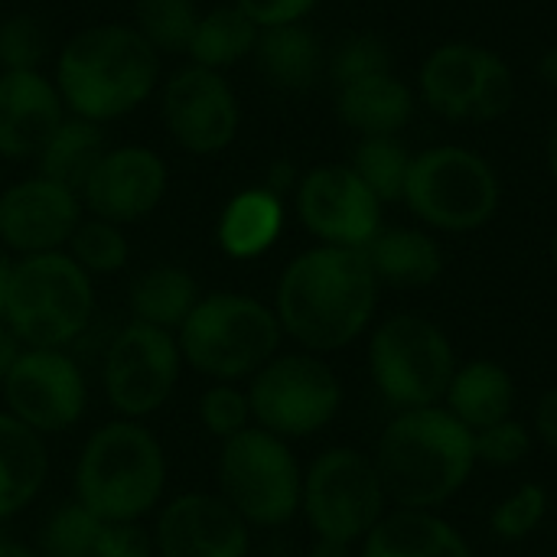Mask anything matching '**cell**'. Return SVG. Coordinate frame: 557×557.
I'll return each mask as SVG.
<instances>
[{
	"mask_svg": "<svg viewBox=\"0 0 557 557\" xmlns=\"http://www.w3.org/2000/svg\"><path fill=\"white\" fill-rule=\"evenodd\" d=\"M310 557H352L349 545H336V542H317Z\"/></svg>",
	"mask_w": 557,
	"mask_h": 557,
	"instance_id": "cell-48",
	"label": "cell"
},
{
	"mask_svg": "<svg viewBox=\"0 0 557 557\" xmlns=\"http://www.w3.org/2000/svg\"><path fill=\"white\" fill-rule=\"evenodd\" d=\"M101 157H104V134L95 121L85 117L62 121L59 131L49 137V144L39 150V170H42L39 176L72 193H82Z\"/></svg>",
	"mask_w": 557,
	"mask_h": 557,
	"instance_id": "cell-28",
	"label": "cell"
},
{
	"mask_svg": "<svg viewBox=\"0 0 557 557\" xmlns=\"http://www.w3.org/2000/svg\"><path fill=\"white\" fill-rule=\"evenodd\" d=\"M535 434L542 437L545 447H552L557 454V385L542 395L535 408Z\"/></svg>",
	"mask_w": 557,
	"mask_h": 557,
	"instance_id": "cell-42",
	"label": "cell"
},
{
	"mask_svg": "<svg viewBox=\"0 0 557 557\" xmlns=\"http://www.w3.org/2000/svg\"><path fill=\"white\" fill-rule=\"evenodd\" d=\"M49 470L46 447L33 428L0 414V519L20 512L42 486Z\"/></svg>",
	"mask_w": 557,
	"mask_h": 557,
	"instance_id": "cell-26",
	"label": "cell"
},
{
	"mask_svg": "<svg viewBox=\"0 0 557 557\" xmlns=\"http://www.w3.org/2000/svg\"><path fill=\"white\" fill-rule=\"evenodd\" d=\"M163 117L170 134L193 153H215L232 144L238 131V104L215 69H183L166 82Z\"/></svg>",
	"mask_w": 557,
	"mask_h": 557,
	"instance_id": "cell-16",
	"label": "cell"
},
{
	"mask_svg": "<svg viewBox=\"0 0 557 557\" xmlns=\"http://www.w3.org/2000/svg\"><path fill=\"white\" fill-rule=\"evenodd\" d=\"M199 304V290L189 271L160 264L144 271L131 287V307L140 323L160 326V330H180L193 307Z\"/></svg>",
	"mask_w": 557,
	"mask_h": 557,
	"instance_id": "cell-29",
	"label": "cell"
},
{
	"mask_svg": "<svg viewBox=\"0 0 557 557\" xmlns=\"http://www.w3.org/2000/svg\"><path fill=\"white\" fill-rule=\"evenodd\" d=\"M180 343L150 323H127L104 352V392L127 421L153 414L180 375Z\"/></svg>",
	"mask_w": 557,
	"mask_h": 557,
	"instance_id": "cell-13",
	"label": "cell"
},
{
	"mask_svg": "<svg viewBox=\"0 0 557 557\" xmlns=\"http://www.w3.org/2000/svg\"><path fill=\"white\" fill-rule=\"evenodd\" d=\"M235 7L248 13L255 26L268 29V26H284V23H300L317 7V0H238Z\"/></svg>",
	"mask_w": 557,
	"mask_h": 557,
	"instance_id": "cell-41",
	"label": "cell"
},
{
	"mask_svg": "<svg viewBox=\"0 0 557 557\" xmlns=\"http://www.w3.org/2000/svg\"><path fill=\"white\" fill-rule=\"evenodd\" d=\"M255 59H258L261 75L284 91H304L323 72L320 39L300 23L261 29L255 42Z\"/></svg>",
	"mask_w": 557,
	"mask_h": 557,
	"instance_id": "cell-25",
	"label": "cell"
},
{
	"mask_svg": "<svg viewBox=\"0 0 557 557\" xmlns=\"http://www.w3.org/2000/svg\"><path fill=\"white\" fill-rule=\"evenodd\" d=\"M362 542V557H473L470 542L431 509L385 512Z\"/></svg>",
	"mask_w": 557,
	"mask_h": 557,
	"instance_id": "cell-21",
	"label": "cell"
},
{
	"mask_svg": "<svg viewBox=\"0 0 557 557\" xmlns=\"http://www.w3.org/2000/svg\"><path fill=\"white\" fill-rule=\"evenodd\" d=\"M379 307V281L359 248L320 245L297 255L277 284L281 330L307 352H339L359 339Z\"/></svg>",
	"mask_w": 557,
	"mask_h": 557,
	"instance_id": "cell-1",
	"label": "cell"
},
{
	"mask_svg": "<svg viewBox=\"0 0 557 557\" xmlns=\"http://www.w3.org/2000/svg\"><path fill=\"white\" fill-rule=\"evenodd\" d=\"M157 552L160 557H248V529L222 496L189 493L163 509Z\"/></svg>",
	"mask_w": 557,
	"mask_h": 557,
	"instance_id": "cell-18",
	"label": "cell"
},
{
	"mask_svg": "<svg viewBox=\"0 0 557 557\" xmlns=\"http://www.w3.org/2000/svg\"><path fill=\"white\" fill-rule=\"evenodd\" d=\"M157 49L131 26L82 29L59 55V95L85 121H111L137 108L157 85Z\"/></svg>",
	"mask_w": 557,
	"mask_h": 557,
	"instance_id": "cell-3",
	"label": "cell"
},
{
	"mask_svg": "<svg viewBox=\"0 0 557 557\" xmlns=\"http://www.w3.org/2000/svg\"><path fill=\"white\" fill-rule=\"evenodd\" d=\"M385 486L372 457L352 447H333L313 460L304 476L300 506L320 542L352 545L385 516Z\"/></svg>",
	"mask_w": 557,
	"mask_h": 557,
	"instance_id": "cell-10",
	"label": "cell"
},
{
	"mask_svg": "<svg viewBox=\"0 0 557 557\" xmlns=\"http://www.w3.org/2000/svg\"><path fill=\"white\" fill-rule=\"evenodd\" d=\"M153 539L137 522H104L98 532L95 557H150Z\"/></svg>",
	"mask_w": 557,
	"mask_h": 557,
	"instance_id": "cell-40",
	"label": "cell"
},
{
	"mask_svg": "<svg viewBox=\"0 0 557 557\" xmlns=\"http://www.w3.org/2000/svg\"><path fill=\"white\" fill-rule=\"evenodd\" d=\"M199 13L193 0H137V33L166 52L189 49Z\"/></svg>",
	"mask_w": 557,
	"mask_h": 557,
	"instance_id": "cell-33",
	"label": "cell"
},
{
	"mask_svg": "<svg viewBox=\"0 0 557 557\" xmlns=\"http://www.w3.org/2000/svg\"><path fill=\"white\" fill-rule=\"evenodd\" d=\"M251 418L274 437H310L323 431L343 405V385L313 352L274 356L255 372L248 388Z\"/></svg>",
	"mask_w": 557,
	"mask_h": 557,
	"instance_id": "cell-11",
	"label": "cell"
},
{
	"mask_svg": "<svg viewBox=\"0 0 557 557\" xmlns=\"http://www.w3.org/2000/svg\"><path fill=\"white\" fill-rule=\"evenodd\" d=\"M222 499L255 525H284L297 516L304 476L290 447L264 428L228 437L219 460Z\"/></svg>",
	"mask_w": 557,
	"mask_h": 557,
	"instance_id": "cell-9",
	"label": "cell"
},
{
	"mask_svg": "<svg viewBox=\"0 0 557 557\" xmlns=\"http://www.w3.org/2000/svg\"><path fill=\"white\" fill-rule=\"evenodd\" d=\"M421 101L447 121H496L516 101L512 69L486 46L444 42L418 75Z\"/></svg>",
	"mask_w": 557,
	"mask_h": 557,
	"instance_id": "cell-12",
	"label": "cell"
},
{
	"mask_svg": "<svg viewBox=\"0 0 557 557\" xmlns=\"http://www.w3.org/2000/svg\"><path fill=\"white\" fill-rule=\"evenodd\" d=\"M10 414L36 434L69 431L85 411V379L59 349H23L3 382Z\"/></svg>",
	"mask_w": 557,
	"mask_h": 557,
	"instance_id": "cell-15",
	"label": "cell"
},
{
	"mask_svg": "<svg viewBox=\"0 0 557 557\" xmlns=\"http://www.w3.org/2000/svg\"><path fill=\"white\" fill-rule=\"evenodd\" d=\"M199 421L209 434L228 441L235 434H242L251 421V405L248 395L232 388L228 382H219L215 388H209L199 401Z\"/></svg>",
	"mask_w": 557,
	"mask_h": 557,
	"instance_id": "cell-38",
	"label": "cell"
},
{
	"mask_svg": "<svg viewBox=\"0 0 557 557\" xmlns=\"http://www.w3.org/2000/svg\"><path fill=\"white\" fill-rule=\"evenodd\" d=\"M0 557H42V555H36V552H29L26 545H20V542H13V539H7V535L0 532Z\"/></svg>",
	"mask_w": 557,
	"mask_h": 557,
	"instance_id": "cell-46",
	"label": "cell"
},
{
	"mask_svg": "<svg viewBox=\"0 0 557 557\" xmlns=\"http://www.w3.org/2000/svg\"><path fill=\"white\" fill-rule=\"evenodd\" d=\"M294 180H297V173H294V166L287 163V160H281V163H274L271 166V173H268V193H274V196H284L287 189H294Z\"/></svg>",
	"mask_w": 557,
	"mask_h": 557,
	"instance_id": "cell-44",
	"label": "cell"
},
{
	"mask_svg": "<svg viewBox=\"0 0 557 557\" xmlns=\"http://www.w3.org/2000/svg\"><path fill=\"white\" fill-rule=\"evenodd\" d=\"M284 225V206L281 196L261 189H245L238 193L219 222V245L232 258H258L264 255Z\"/></svg>",
	"mask_w": 557,
	"mask_h": 557,
	"instance_id": "cell-27",
	"label": "cell"
},
{
	"mask_svg": "<svg viewBox=\"0 0 557 557\" xmlns=\"http://www.w3.org/2000/svg\"><path fill=\"white\" fill-rule=\"evenodd\" d=\"M20 339L13 336V330L7 326V323H0V385L7 382V375H10V369L16 366V359H20Z\"/></svg>",
	"mask_w": 557,
	"mask_h": 557,
	"instance_id": "cell-43",
	"label": "cell"
},
{
	"mask_svg": "<svg viewBox=\"0 0 557 557\" xmlns=\"http://www.w3.org/2000/svg\"><path fill=\"white\" fill-rule=\"evenodd\" d=\"M46 55V33L33 16H10L0 23V62L7 72H36Z\"/></svg>",
	"mask_w": 557,
	"mask_h": 557,
	"instance_id": "cell-37",
	"label": "cell"
},
{
	"mask_svg": "<svg viewBox=\"0 0 557 557\" xmlns=\"http://www.w3.org/2000/svg\"><path fill=\"white\" fill-rule=\"evenodd\" d=\"M444 408L467 428L483 431L506 418H512L516 408V382L506 366L493 359H473L467 366H457L450 388L444 395Z\"/></svg>",
	"mask_w": 557,
	"mask_h": 557,
	"instance_id": "cell-22",
	"label": "cell"
},
{
	"mask_svg": "<svg viewBox=\"0 0 557 557\" xmlns=\"http://www.w3.org/2000/svg\"><path fill=\"white\" fill-rule=\"evenodd\" d=\"M95 290L72 255L42 251L13 264L3 323L29 349H59L91 320Z\"/></svg>",
	"mask_w": 557,
	"mask_h": 557,
	"instance_id": "cell-6",
	"label": "cell"
},
{
	"mask_svg": "<svg viewBox=\"0 0 557 557\" xmlns=\"http://www.w3.org/2000/svg\"><path fill=\"white\" fill-rule=\"evenodd\" d=\"M255 42H258V26L248 20V13H242L238 7H219L199 16L196 33L189 39V55L202 69H219L255 52Z\"/></svg>",
	"mask_w": 557,
	"mask_h": 557,
	"instance_id": "cell-30",
	"label": "cell"
},
{
	"mask_svg": "<svg viewBox=\"0 0 557 557\" xmlns=\"http://www.w3.org/2000/svg\"><path fill=\"white\" fill-rule=\"evenodd\" d=\"M473 447H476V463H490V467H519L529 450H532V431L516 421L506 418L493 428H483L473 434Z\"/></svg>",
	"mask_w": 557,
	"mask_h": 557,
	"instance_id": "cell-39",
	"label": "cell"
},
{
	"mask_svg": "<svg viewBox=\"0 0 557 557\" xmlns=\"http://www.w3.org/2000/svg\"><path fill=\"white\" fill-rule=\"evenodd\" d=\"M78 228V196L46 176L23 180L0 196V238L23 255L55 251Z\"/></svg>",
	"mask_w": 557,
	"mask_h": 557,
	"instance_id": "cell-17",
	"label": "cell"
},
{
	"mask_svg": "<svg viewBox=\"0 0 557 557\" xmlns=\"http://www.w3.org/2000/svg\"><path fill=\"white\" fill-rule=\"evenodd\" d=\"M336 111L362 137H395L414 114V91L385 72L336 88Z\"/></svg>",
	"mask_w": 557,
	"mask_h": 557,
	"instance_id": "cell-24",
	"label": "cell"
},
{
	"mask_svg": "<svg viewBox=\"0 0 557 557\" xmlns=\"http://www.w3.org/2000/svg\"><path fill=\"white\" fill-rule=\"evenodd\" d=\"M411 160L414 157L398 137H362L349 166L372 189L379 202H398L405 199Z\"/></svg>",
	"mask_w": 557,
	"mask_h": 557,
	"instance_id": "cell-31",
	"label": "cell"
},
{
	"mask_svg": "<svg viewBox=\"0 0 557 557\" xmlns=\"http://www.w3.org/2000/svg\"><path fill=\"white\" fill-rule=\"evenodd\" d=\"M297 212L304 225L336 248H366L382 228V202L352 166L326 163L297 183Z\"/></svg>",
	"mask_w": 557,
	"mask_h": 557,
	"instance_id": "cell-14",
	"label": "cell"
},
{
	"mask_svg": "<svg viewBox=\"0 0 557 557\" xmlns=\"http://www.w3.org/2000/svg\"><path fill=\"white\" fill-rule=\"evenodd\" d=\"M62 121V95L39 72L0 75V153H39Z\"/></svg>",
	"mask_w": 557,
	"mask_h": 557,
	"instance_id": "cell-20",
	"label": "cell"
},
{
	"mask_svg": "<svg viewBox=\"0 0 557 557\" xmlns=\"http://www.w3.org/2000/svg\"><path fill=\"white\" fill-rule=\"evenodd\" d=\"M101 519L88 512L82 503L59 506L39 535V555L42 557H95Z\"/></svg>",
	"mask_w": 557,
	"mask_h": 557,
	"instance_id": "cell-32",
	"label": "cell"
},
{
	"mask_svg": "<svg viewBox=\"0 0 557 557\" xmlns=\"http://www.w3.org/2000/svg\"><path fill=\"white\" fill-rule=\"evenodd\" d=\"M548 251H552V264L557 268V228H555V235H552V248H548Z\"/></svg>",
	"mask_w": 557,
	"mask_h": 557,
	"instance_id": "cell-50",
	"label": "cell"
},
{
	"mask_svg": "<svg viewBox=\"0 0 557 557\" xmlns=\"http://www.w3.org/2000/svg\"><path fill=\"white\" fill-rule=\"evenodd\" d=\"M163 480L160 441L134 421H114L88 437L75 470V493L101 522H137L157 506Z\"/></svg>",
	"mask_w": 557,
	"mask_h": 557,
	"instance_id": "cell-4",
	"label": "cell"
},
{
	"mask_svg": "<svg viewBox=\"0 0 557 557\" xmlns=\"http://www.w3.org/2000/svg\"><path fill=\"white\" fill-rule=\"evenodd\" d=\"M72 258L88 274H114L127 264V238L114 222L91 219L78 222V228L69 238Z\"/></svg>",
	"mask_w": 557,
	"mask_h": 557,
	"instance_id": "cell-34",
	"label": "cell"
},
{
	"mask_svg": "<svg viewBox=\"0 0 557 557\" xmlns=\"http://www.w3.org/2000/svg\"><path fill=\"white\" fill-rule=\"evenodd\" d=\"M539 75H542V82H545L548 88H555L557 91V42L542 52V59H539Z\"/></svg>",
	"mask_w": 557,
	"mask_h": 557,
	"instance_id": "cell-45",
	"label": "cell"
},
{
	"mask_svg": "<svg viewBox=\"0 0 557 557\" xmlns=\"http://www.w3.org/2000/svg\"><path fill=\"white\" fill-rule=\"evenodd\" d=\"M372 463L395 506L434 512L473 476V431H467L444 405L398 411L382 431Z\"/></svg>",
	"mask_w": 557,
	"mask_h": 557,
	"instance_id": "cell-2",
	"label": "cell"
},
{
	"mask_svg": "<svg viewBox=\"0 0 557 557\" xmlns=\"http://www.w3.org/2000/svg\"><path fill=\"white\" fill-rule=\"evenodd\" d=\"M166 189V166L147 147H117L101 157L82 196L104 222H137L157 209Z\"/></svg>",
	"mask_w": 557,
	"mask_h": 557,
	"instance_id": "cell-19",
	"label": "cell"
},
{
	"mask_svg": "<svg viewBox=\"0 0 557 557\" xmlns=\"http://www.w3.org/2000/svg\"><path fill=\"white\" fill-rule=\"evenodd\" d=\"M10 274H13V264L0 255V323H3V307H7V290H10Z\"/></svg>",
	"mask_w": 557,
	"mask_h": 557,
	"instance_id": "cell-47",
	"label": "cell"
},
{
	"mask_svg": "<svg viewBox=\"0 0 557 557\" xmlns=\"http://www.w3.org/2000/svg\"><path fill=\"white\" fill-rule=\"evenodd\" d=\"M545 153H548V170H552V176H555V183H557V117L552 121V131H548V147H545Z\"/></svg>",
	"mask_w": 557,
	"mask_h": 557,
	"instance_id": "cell-49",
	"label": "cell"
},
{
	"mask_svg": "<svg viewBox=\"0 0 557 557\" xmlns=\"http://www.w3.org/2000/svg\"><path fill=\"white\" fill-rule=\"evenodd\" d=\"M385 72H392V49L385 39H379L372 33L349 36L330 59V75H333L336 88L372 78V75H385Z\"/></svg>",
	"mask_w": 557,
	"mask_h": 557,
	"instance_id": "cell-35",
	"label": "cell"
},
{
	"mask_svg": "<svg viewBox=\"0 0 557 557\" xmlns=\"http://www.w3.org/2000/svg\"><path fill=\"white\" fill-rule=\"evenodd\" d=\"M405 202L431 228L476 232L499 209V176L467 147H428L411 160Z\"/></svg>",
	"mask_w": 557,
	"mask_h": 557,
	"instance_id": "cell-8",
	"label": "cell"
},
{
	"mask_svg": "<svg viewBox=\"0 0 557 557\" xmlns=\"http://www.w3.org/2000/svg\"><path fill=\"white\" fill-rule=\"evenodd\" d=\"M545 512H548V493H545V486L525 483V486H519L512 496H506L493 509L490 525H493L496 539H503V542H522V539H529L542 525Z\"/></svg>",
	"mask_w": 557,
	"mask_h": 557,
	"instance_id": "cell-36",
	"label": "cell"
},
{
	"mask_svg": "<svg viewBox=\"0 0 557 557\" xmlns=\"http://www.w3.org/2000/svg\"><path fill=\"white\" fill-rule=\"evenodd\" d=\"M369 372L379 395L395 411L444 405L457 372L450 336L428 317L395 313L382 320L369 343Z\"/></svg>",
	"mask_w": 557,
	"mask_h": 557,
	"instance_id": "cell-7",
	"label": "cell"
},
{
	"mask_svg": "<svg viewBox=\"0 0 557 557\" xmlns=\"http://www.w3.org/2000/svg\"><path fill=\"white\" fill-rule=\"evenodd\" d=\"M379 284L388 287H431L444 274V255L434 235L421 228H379V235L362 248Z\"/></svg>",
	"mask_w": 557,
	"mask_h": 557,
	"instance_id": "cell-23",
	"label": "cell"
},
{
	"mask_svg": "<svg viewBox=\"0 0 557 557\" xmlns=\"http://www.w3.org/2000/svg\"><path fill=\"white\" fill-rule=\"evenodd\" d=\"M281 333L277 313L261 300L209 294L180 326V356L215 382H238L277 356Z\"/></svg>",
	"mask_w": 557,
	"mask_h": 557,
	"instance_id": "cell-5",
	"label": "cell"
}]
</instances>
